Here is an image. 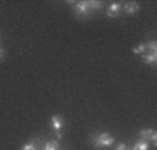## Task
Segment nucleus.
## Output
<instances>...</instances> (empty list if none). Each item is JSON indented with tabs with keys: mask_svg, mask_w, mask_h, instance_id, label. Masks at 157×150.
Listing matches in <instances>:
<instances>
[{
	"mask_svg": "<svg viewBox=\"0 0 157 150\" xmlns=\"http://www.w3.org/2000/svg\"><path fill=\"white\" fill-rule=\"evenodd\" d=\"M40 150H60V143L57 140H49L42 144Z\"/></svg>",
	"mask_w": 157,
	"mask_h": 150,
	"instance_id": "nucleus-8",
	"label": "nucleus"
},
{
	"mask_svg": "<svg viewBox=\"0 0 157 150\" xmlns=\"http://www.w3.org/2000/svg\"><path fill=\"white\" fill-rule=\"evenodd\" d=\"M146 50H150V53H157V43L156 40H150L147 43H145Z\"/></svg>",
	"mask_w": 157,
	"mask_h": 150,
	"instance_id": "nucleus-11",
	"label": "nucleus"
},
{
	"mask_svg": "<svg viewBox=\"0 0 157 150\" xmlns=\"http://www.w3.org/2000/svg\"><path fill=\"white\" fill-rule=\"evenodd\" d=\"M21 150H40V146H39V139H32V140L27 142L24 146L21 147Z\"/></svg>",
	"mask_w": 157,
	"mask_h": 150,
	"instance_id": "nucleus-7",
	"label": "nucleus"
},
{
	"mask_svg": "<svg viewBox=\"0 0 157 150\" xmlns=\"http://www.w3.org/2000/svg\"><path fill=\"white\" fill-rule=\"evenodd\" d=\"M90 140H92V144L95 147H110L116 142V138L113 135H110L109 132H101L93 135Z\"/></svg>",
	"mask_w": 157,
	"mask_h": 150,
	"instance_id": "nucleus-2",
	"label": "nucleus"
},
{
	"mask_svg": "<svg viewBox=\"0 0 157 150\" xmlns=\"http://www.w3.org/2000/svg\"><path fill=\"white\" fill-rule=\"evenodd\" d=\"M101 7V3L98 0H82L77 2L74 6V14L77 18H85L89 17L93 11L99 10Z\"/></svg>",
	"mask_w": 157,
	"mask_h": 150,
	"instance_id": "nucleus-1",
	"label": "nucleus"
},
{
	"mask_svg": "<svg viewBox=\"0 0 157 150\" xmlns=\"http://www.w3.org/2000/svg\"><path fill=\"white\" fill-rule=\"evenodd\" d=\"M4 56H6V50H4V47L0 46V60H3Z\"/></svg>",
	"mask_w": 157,
	"mask_h": 150,
	"instance_id": "nucleus-14",
	"label": "nucleus"
},
{
	"mask_svg": "<svg viewBox=\"0 0 157 150\" xmlns=\"http://www.w3.org/2000/svg\"><path fill=\"white\" fill-rule=\"evenodd\" d=\"M116 150H129V147H128L127 144H124V143H120L118 146L116 147Z\"/></svg>",
	"mask_w": 157,
	"mask_h": 150,
	"instance_id": "nucleus-13",
	"label": "nucleus"
},
{
	"mask_svg": "<svg viewBox=\"0 0 157 150\" xmlns=\"http://www.w3.org/2000/svg\"><path fill=\"white\" fill-rule=\"evenodd\" d=\"M143 63L149 65H154L157 63V53H147V54H143L142 56Z\"/></svg>",
	"mask_w": 157,
	"mask_h": 150,
	"instance_id": "nucleus-9",
	"label": "nucleus"
},
{
	"mask_svg": "<svg viewBox=\"0 0 157 150\" xmlns=\"http://www.w3.org/2000/svg\"><path fill=\"white\" fill-rule=\"evenodd\" d=\"M122 11V6L120 3H111L109 7H107V15L111 18H116L121 14Z\"/></svg>",
	"mask_w": 157,
	"mask_h": 150,
	"instance_id": "nucleus-5",
	"label": "nucleus"
},
{
	"mask_svg": "<svg viewBox=\"0 0 157 150\" xmlns=\"http://www.w3.org/2000/svg\"><path fill=\"white\" fill-rule=\"evenodd\" d=\"M139 136L140 139L146 142H151L153 144H157V132L151 128H147V129H143L139 132Z\"/></svg>",
	"mask_w": 157,
	"mask_h": 150,
	"instance_id": "nucleus-3",
	"label": "nucleus"
},
{
	"mask_svg": "<svg viewBox=\"0 0 157 150\" xmlns=\"http://www.w3.org/2000/svg\"><path fill=\"white\" fill-rule=\"evenodd\" d=\"M54 136H56L57 139H61V136H63V135H61V132L59 131V132H56V135H54Z\"/></svg>",
	"mask_w": 157,
	"mask_h": 150,
	"instance_id": "nucleus-15",
	"label": "nucleus"
},
{
	"mask_svg": "<svg viewBox=\"0 0 157 150\" xmlns=\"http://www.w3.org/2000/svg\"><path fill=\"white\" fill-rule=\"evenodd\" d=\"M122 9H124V11L127 13V14H135V13L139 11V4L135 3V2H128V3H125L124 6H122Z\"/></svg>",
	"mask_w": 157,
	"mask_h": 150,
	"instance_id": "nucleus-6",
	"label": "nucleus"
},
{
	"mask_svg": "<svg viewBox=\"0 0 157 150\" xmlns=\"http://www.w3.org/2000/svg\"><path fill=\"white\" fill-rule=\"evenodd\" d=\"M50 125H52V128H53L56 132H59V131H61L63 125H64V120H63L61 115L53 114L52 115V118H50Z\"/></svg>",
	"mask_w": 157,
	"mask_h": 150,
	"instance_id": "nucleus-4",
	"label": "nucleus"
},
{
	"mask_svg": "<svg viewBox=\"0 0 157 150\" xmlns=\"http://www.w3.org/2000/svg\"><path fill=\"white\" fill-rule=\"evenodd\" d=\"M145 50H146L145 43H140V44H138L136 47H133L132 52H133V54H143L145 53Z\"/></svg>",
	"mask_w": 157,
	"mask_h": 150,
	"instance_id": "nucleus-12",
	"label": "nucleus"
},
{
	"mask_svg": "<svg viewBox=\"0 0 157 150\" xmlns=\"http://www.w3.org/2000/svg\"><path fill=\"white\" fill-rule=\"evenodd\" d=\"M131 150H149V142L143 140V139H139L136 143L131 147Z\"/></svg>",
	"mask_w": 157,
	"mask_h": 150,
	"instance_id": "nucleus-10",
	"label": "nucleus"
}]
</instances>
